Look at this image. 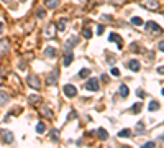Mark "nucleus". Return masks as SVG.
I'll return each instance as SVG.
<instances>
[{"label":"nucleus","mask_w":164,"mask_h":148,"mask_svg":"<svg viewBox=\"0 0 164 148\" xmlns=\"http://www.w3.org/2000/svg\"><path fill=\"white\" fill-rule=\"evenodd\" d=\"M144 28L149 33H153V35H161V33H163V26L158 25L156 21H146V23H144Z\"/></svg>","instance_id":"obj_1"},{"label":"nucleus","mask_w":164,"mask_h":148,"mask_svg":"<svg viewBox=\"0 0 164 148\" xmlns=\"http://www.w3.org/2000/svg\"><path fill=\"white\" fill-rule=\"evenodd\" d=\"M26 84H28L30 87H33V89H40L41 87V81L38 76H35V74H30L28 78H26Z\"/></svg>","instance_id":"obj_2"},{"label":"nucleus","mask_w":164,"mask_h":148,"mask_svg":"<svg viewBox=\"0 0 164 148\" xmlns=\"http://www.w3.org/2000/svg\"><path fill=\"white\" fill-rule=\"evenodd\" d=\"M62 92H64V95H66V97L72 99L74 95L77 94V89H76V86H72V84H66V86H64V89H62Z\"/></svg>","instance_id":"obj_3"},{"label":"nucleus","mask_w":164,"mask_h":148,"mask_svg":"<svg viewBox=\"0 0 164 148\" xmlns=\"http://www.w3.org/2000/svg\"><path fill=\"white\" fill-rule=\"evenodd\" d=\"M0 138L4 140V143H13L15 137H13L12 132H8V130H2V132H0Z\"/></svg>","instance_id":"obj_4"},{"label":"nucleus","mask_w":164,"mask_h":148,"mask_svg":"<svg viewBox=\"0 0 164 148\" xmlns=\"http://www.w3.org/2000/svg\"><path fill=\"white\" fill-rule=\"evenodd\" d=\"M141 5L149 8V10H158V8H159V2H158V0H143Z\"/></svg>","instance_id":"obj_5"},{"label":"nucleus","mask_w":164,"mask_h":148,"mask_svg":"<svg viewBox=\"0 0 164 148\" xmlns=\"http://www.w3.org/2000/svg\"><path fill=\"white\" fill-rule=\"evenodd\" d=\"M86 89L97 92V90H98V81H97V79H94V78L89 79V81H87V84H86Z\"/></svg>","instance_id":"obj_6"},{"label":"nucleus","mask_w":164,"mask_h":148,"mask_svg":"<svg viewBox=\"0 0 164 148\" xmlns=\"http://www.w3.org/2000/svg\"><path fill=\"white\" fill-rule=\"evenodd\" d=\"M128 69L133 71V73H138V71L141 69V64H139L138 59H130V61H128Z\"/></svg>","instance_id":"obj_7"},{"label":"nucleus","mask_w":164,"mask_h":148,"mask_svg":"<svg viewBox=\"0 0 164 148\" xmlns=\"http://www.w3.org/2000/svg\"><path fill=\"white\" fill-rule=\"evenodd\" d=\"M56 25L54 23H51V25H48V26H46V30H45V35L48 38H51V36H54V35H56Z\"/></svg>","instance_id":"obj_8"},{"label":"nucleus","mask_w":164,"mask_h":148,"mask_svg":"<svg viewBox=\"0 0 164 148\" xmlns=\"http://www.w3.org/2000/svg\"><path fill=\"white\" fill-rule=\"evenodd\" d=\"M10 49V41L8 40H2L0 41V54H7Z\"/></svg>","instance_id":"obj_9"},{"label":"nucleus","mask_w":164,"mask_h":148,"mask_svg":"<svg viewBox=\"0 0 164 148\" xmlns=\"http://www.w3.org/2000/svg\"><path fill=\"white\" fill-rule=\"evenodd\" d=\"M76 45H77V38H76V36L69 38V41L64 45V51H71V49H72Z\"/></svg>","instance_id":"obj_10"},{"label":"nucleus","mask_w":164,"mask_h":148,"mask_svg":"<svg viewBox=\"0 0 164 148\" xmlns=\"http://www.w3.org/2000/svg\"><path fill=\"white\" fill-rule=\"evenodd\" d=\"M108 41H113V43H117V45H118V48H122V38L118 36V35H117V33H110V35H108Z\"/></svg>","instance_id":"obj_11"},{"label":"nucleus","mask_w":164,"mask_h":148,"mask_svg":"<svg viewBox=\"0 0 164 148\" xmlns=\"http://www.w3.org/2000/svg\"><path fill=\"white\" fill-rule=\"evenodd\" d=\"M45 7L54 10V8L59 7V0H45Z\"/></svg>","instance_id":"obj_12"},{"label":"nucleus","mask_w":164,"mask_h":148,"mask_svg":"<svg viewBox=\"0 0 164 148\" xmlns=\"http://www.w3.org/2000/svg\"><path fill=\"white\" fill-rule=\"evenodd\" d=\"M56 53H57L56 48H53V46H48V48L45 49V54L48 58H56Z\"/></svg>","instance_id":"obj_13"},{"label":"nucleus","mask_w":164,"mask_h":148,"mask_svg":"<svg viewBox=\"0 0 164 148\" xmlns=\"http://www.w3.org/2000/svg\"><path fill=\"white\" fill-rule=\"evenodd\" d=\"M46 82H48L49 86H51V84H56V82H57V69H54V74H49Z\"/></svg>","instance_id":"obj_14"},{"label":"nucleus","mask_w":164,"mask_h":148,"mask_svg":"<svg viewBox=\"0 0 164 148\" xmlns=\"http://www.w3.org/2000/svg\"><path fill=\"white\" fill-rule=\"evenodd\" d=\"M131 133H133V132H131L130 128H123V130L118 132V137H122V138H130Z\"/></svg>","instance_id":"obj_15"},{"label":"nucleus","mask_w":164,"mask_h":148,"mask_svg":"<svg viewBox=\"0 0 164 148\" xmlns=\"http://www.w3.org/2000/svg\"><path fill=\"white\" fill-rule=\"evenodd\" d=\"M159 102H158V100H151V102H149V107H148V109H149V112H156V110H159Z\"/></svg>","instance_id":"obj_16"},{"label":"nucleus","mask_w":164,"mask_h":148,"mask_svg":"<svg viewBox=\"0 0 164 148\" xmlns=\"http://www.w3.org/2000/svg\"><path fill=\"white\" fill-rule=\"evenodd\" d=\"M71 63H72V53H71V51H67V53H66V56H64V59H62V64H64V66H69Z\"/></svg>","instance_id":"obj_17"},{"label":"nucleus","mask_w":164,"mask_h":148,"mask_svg":"<svg viewBox=\"0 0 164 148\" xmlns=\"http://www.w3.org/2000/svg\"><path fill=\"white\" fill-rule=\"evenodd\" d=\"M41 114H43V115H46V117H49V119H53V110H51V109H49L48 105L41 107Z\"/></svg>","instance_id":"obj_18"},{"label":"nucleus","mask_w":164,"mask_h":148,"mask_svg":"<svg viewBox=\"0 0 164 148\" xmlns=\"http://www.w3.org/2000/svg\"><path fill=\"white\" fill-rule=\"evenodd\" d=\"M8 100H10V95H8L7 92H2V90H0V105L7 104Z\"/></svg>","instance_id":"obj_19"},{"label":"nucleus","mask_w":164,"mask_h":148,"mask_svg":"<svg viewBox=\"0 0 164 148\" xmlns=\"http://www.w3.org/2000/svg\"><path fill=\"white\" fill-rule=\"evenodd\" d=\"M97 133H98V138H100V140H107V138H108V132H107L105 128H98Z\"/></svg>","instance_id":"obj_20"},{"label":"nucleus","mask_w":164,"mask_h":148,"mask_svg":"<svg viewBox=\"0 0 164 148\" xmlns=\"http://www.w3.org/2000/svg\"><path fill=\"white\" fill-rule=\"evenodd\" d=\"M66 26H67V20H66V18H61L59 23H57V30H59V31H64Z\"/></svg>","instance_id":"obj_21"},{"label":"nucleus","mask_w":164,"mask_h":148,"mask_svg":"<svg viewBox=\"0 0 164 148\" xmlns=\"http://www.w3.org/2000/svg\"><path fill=\"white\" fill-rule=\"evenodd\" d=\"M135 133H138V135H141V133H144V123H143V122H138V123H136Z\"/></svg>","instance_id":"obj_22"},{"label":"nucleus","mask_w":164,"mask_h":148,"mask_svg":"<svg viewBox=\"0 0 164 148\" xmlns=\"http://www.w3.org/2000/svg\"><path fill=\"white\" fill-rule=\"evenodd\" d=\"M128 94H130V90H128V87L125 86V84H122V86H120V95H122V97H127Z\"/></svg>","instance_id":"obj_23"},{"label":"nucleus","mask_w":164,"mask_h":148,"mask_svg":"<svg viewBox=\"0 0 164 148\" xmlns=\"http://www.w3.org/2000/svg\"><path fill=\"white\" fill-rule=\"evenodd\" d=\"M90 73H92V71H90V68H84V69H82L81 73H79V78L84 79V78H87V76H89Z\"/></svg>","instance_id":"obj_24"},{"label":"nucleus","mask_w":164,"mask_h":148,"mask_svg":"<svg viewBox=\"0 0 164 148\" xmlns=\"http://www.w3.org/2000/svg\"><path fill=\"white\" fill-rule=\"evenodd\" d=\"M131 23L136 25V26H141V25H144V23H143V20H141L139 16H133V18H131Z\"/></svg>","instance_id":"obj_25"},{"label":"nucleus","mask_w":164,"mask_h":148,"mask_svg":"<svg viewBox=\"0 0 164 148\" xmlns=\"http://www.w3.org/2000/svg\"><path fill=\"white\" fill-rule=\"evenodd\" d=\"M28 100H30V102H31V104H35V102H40V100H41V95H40V94L30 95V97H28Z\"/></svg>","instance_id":"obj_26"},{"label":"nucleus","mask_w":164,"mask_h":148,"mask_svg":"<svg viewBox=\"0 0 164 148\" xmlns=\"http://www.w3.org/2000/svg\"><path fill=\"white\" fill-rule=\"evenodd\" d=\"M141 112V104L136 102L135 105H133V109H131V114H139Z\"/></svg>","instance_id":"obj_27"},{"label":"nucleus","mask_w":164,"mask_h":148,"mask_svg":"<svg viewBox=\"0 0 164 148\" xmlns=\"http://www.w3.org/2000/svg\"><path fill=\"white\" fill-rule=\"evenodd\" d=\"M45 130H46V125H45L43 122H40V123L36 125V132H38V133H43Z\"/></svg>","instance_id":"obj_28"},{"label":"nucleus","mask_w":164,"mask_h":148,"mask_svg":"<svg viewBox=\"0 0 164 148\" xmlns=\"http://www.w3.org/2000/svg\"><path fill=\"white\" fill-rule=\"evenodd\" d=\"M36 16H38V18H45V16H46L45 8H38V10H36Z\"/></svg>","instance_id":"obj_29"},{"label":"nucleus","mask_w":164,"mask_h":148,"mask_svg":"<svg viewBox=\"0 0 164 148\" xmlns=\"http://www.w3.org/2000/svg\"><path fill=\"white\" fill-rule=\"evenodd\" d=\"M82 35H84V36H86V38H90V36H92V30H90V28H84V31H82Z\"/></svg>","instance_id":"obj_30"},{"label":"nucleus","mask_w":164,"mask_h":148,"mask_svg":"<svg viewBox=\"0 0 164 148\" xmlns=\"http://www.w3.org/2000/svg\"><path fill=\"white\" fill-rule=\"evenodd\" d=\"M51 140H53V142H57V140H59V135H57V130H53V132H51Z\"/></svg>","instance_id":"obj_31"},{"label":"nucleus","mask_w":164,"mask_h":148,"mask_svg":"<svg viewBox=\"0 0 164 148\" xmlns=\"http://www.w3.org/2000/svg\"><path fill=\"white\" fill-rule=\"evenodd\" d=\"M154 145H156L154 142H146V143L143 145V148H153V147H154Z\"/></svg>","instance_id":"obj_32"},{"label":"nucleus","mask_w":164,"mask_h":148,"mask_svg":"<svg viewBox=\"0 0 164 148\" xmlns=\"http://www.w3.org/2000/svg\"><path fill=\"white\" fill-rule=\"evenodd\" d=\"M112 76H120V69H117V68H112Z\"/></svg>","instance_id":"obj_33"},{"label":"nucleus","mask_w":164,"mask_h":148,"mask_svg":"<svg viewBox=\"0 0 164 148\" xmlns=\"http://www.w3.org/2000/svg\"><path fill=\"white\" fill-rule=\"evenodd\" d=\"M136 92H138V97H139V99H143L144 95H146V94H144V90H143V89H138Z\"/></svg>","instance_id":"obj_34"},{"label":"nucleus","mask_w":164,"mask_h":148,"mask_svg":"<svg viewBox=\"0 0 164 148\" xmlns=\"http://www.w3.org/2000/svg\"><path fill=\"white\" fill-rule=\"evenodd\" d=\"M103 33V25H98L97 26V35H102Z\"/></svg>","instance_id":"obj_35"},{"label":"nucleus","mask_w":164,"mask_h":148,"mask_svg":"<svg viewBox=\"0 0 164 148\" xmlns=\"http://www.w3.org/2000/svg\"><path fill=\"white\" fill-rule=\"evenodd\" d=\"M102 20H103V21H110V20H112V16H110V15H103V16H102Z\"/></svg>","instance_id":"obj_36"},{"label":"nucleus","mask_w":164,"mask_h":148,"mask_svg":"<svg viewBox=\"0 0 164 148\" xmlns=\"http://www.w3.org/2000/svg\"><path fill=\"white\" fill-rule=\"evenodd\" d=\"M158 48H159L161 51H164V41H159V45H158Z\"/></svg>","instance_id":"obj_37"},{"label":"nucleus","mask_w":164,"mask_h":148,"mask_svg":"<svg viewBox=\"0 0 164 148\" xmlns=\"http://www.w3.org/2000/svg\"><path fill=\"white\" fill-rule=\"evenodd\" d=\"M158 73H159V74H164V66H159V68H158Z\"/></svg>","instance_id":"obj_38"},{"label":"nucleus","mask_w":164,"mask_h":148,"mask_svg":"<svg viewBox=\"0 0 164 148\" xmlns=\"http://www.w3.org/2000/svg\"><path fill=\"white\" fill-rule=\"evenodd\" d=\"M102 81H103V82L108 81V76H107V74H102Z\"/></svg>","instance_id":"obj_39"},{"label":"nucleus","mask_w":164,"mask_h":148,"mask_svg":"<svg viewBox=\"0 0 164 148\" xmlns=\"http://www.w3.org/2000/svg\"><path fill=\"white\" fill-rule=\"evenodd\" d=\"M2 31H4V25L0 23V33H2Z\"/></svg>","instance_id":"obj_40"},{"label":"nucleus","mask_w":164,"mask_h":148,"mask_svg":"<svg viewBox=\"0 0 164 148\" xmlns=\"http://www.w3.org/2000/svg\"><path fill=\"white\" fill-rule=\"evenodd\" d=\"M2 2H5V4H8V2H12V0H2Z\"/></svg>","instance_id":"obj_41"},{"label":"nucleus","mask_w":164,"mask_h":148,"mask_svg":"<svg viewBox=\"0 0 164 148\" xmlns=\"http://www.w3.org/2000/svg\"><path fill=\"white\" fill-rule=\"evenodd\" d=\"M161 140H163V142H164V133H163V137H161Z\"/></svg>","instance_id":"obj_42"},{"label":"nucleus","mask_w":164,"mask_h":148,"mask_svg":"<svg viewBox=\"0 0 164 148\" xmlns=\"http://www.w3.org/2000/svg\"><path fill=\"white\" fill-rule=\"evenodd\" d=\"M163 95H164V89H163Z\"/></svg>","instance_id":"obj_43"}]
</instances>
